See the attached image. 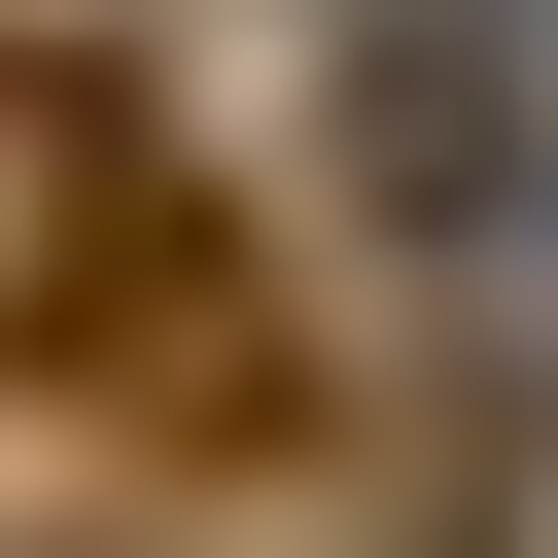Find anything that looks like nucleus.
Segmentation results:
<instances>
[{
	"label": "nucleus",
	"instance_id": "f257e3e1",
	"mask_svg": "<svg viewBox=\"0 0 558 558\" xmlns=\"http://www.w3.org/2000/svg\"><path fill=\"white\" fill-rule=\"evenodd\" d=\"M349 140H384V174L453 209V174L523 140V35H488V0H384V35H349Z\"/></svg>",
	"mask_w": 558,
	"mask_h": 558
}]
</instances>
